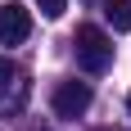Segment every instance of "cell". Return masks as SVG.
<instances>
[{
	"label": "cell",
	"mask_w": 131,
	"mask_h": 131,
	"mask_svg": "<svg viewBox=\"0 0 131 131\" xmlns=\"http://www.w3.org/2000/svg\"><path fill=\"white\" fill-rule=\"evenodd\" d=\"M72 45H77V63L86 72H104L113 63V41H108L104 27H95V23H81L77 36H72Z\"/></svg>",
	"instance_id": "1"
},
{
	"label": "cell",
	"mask_w": 131,
	"mask_h": 131,
	"mask_svg": "<svg viewBox=\"0 0 131 131\" xmlns=\"http://www.w3.org/2000/svg\"><path fill=\"white\" fill-rule=\"evenodd\" d=\"M27 95H32V81L27 72L14 59H0V118H14V113H23Z\"/></svg>",
	"instance_id": "2"
},
{
	"label": "cell",
	"mask_w": 131,
	"mask_h": 131,
	"mask_svg": "<svg viewBox=\"0 0 131 131\" xmlns=\"http://www.w3.org/2000/svg\"><path fill=\"white\" fill-rule=\"evenodd\" d=\"M91 86L86 81H59L54 86V95H50V108L59 113V118H81L86 108H91Z\"/></svg>",
	"instance_id": "3"
},
{
	"label": "cell",
	"mask_w": 131,
	"mask_h": 131,
	"mask_svg": "<svg viewBox=\"0 0 131 131\" xmlns=\"http://www.w3.org/2000/svg\"><path fill=\"white\" fill-rule=\"evenodd\" d=\"M32 36V14L23 5H5L0 9V45H23Z\"/></svg>",
	"instance_id": "4"
},
{
	"label": "cell",
	"mask_w": 131,
	"mask_h": 131,
	"mask_svg": "<svg viewBox=\"0 0 131 131\" xmlns=\"http://www.w3.org/2000/svg\"><path fill=\"white\" fill-rule=\"evenodd\" d=\"M104 18L113 32H131V0H108L104 5Z\"/></svg>",
	"instance_id": "5"
},
{
	"label": "cell",
	"mask_w": 131,
	"mask_h": 131,
	"mask_svg": "<svg viewBox=\"0 0 131 131\" xmlns=\"http://www.w3.org/2000/svg\"><path fill=\"white\" fill-rule=\"evenodd\" d=\"M36 5L45 18H63V9H68V0H36Z\"/></svg>",
	"instance_id": "6"
},
{
	"label": "cell",
	"mask_w": 131,
	"mask_h": 131,
	"mask_svg": "<svg viewBox=\"0 0 131 131\" xmlns=\"http://www.w3.org/2000/svg\"><path fill=\"white\" fill-rule=\"evenodd\" d=\"M127 113H131V95H127Z\"/></svg>",
	"instance_id": "7"
},
{
	"label": "cell",
	"mask_w": 131,
	"mask_h": 131,
	"mask_svg": "<svg viewBox=\"0 0 131 131\" xmlns=\"http://www.w3.org/2000/svg\"><path fill=\"white\" fill-rule=\"evenodd\" d=\"M104 131H108V127H104Z\"/></svg>",
	"instance_id": "8"
}]
</instances>
